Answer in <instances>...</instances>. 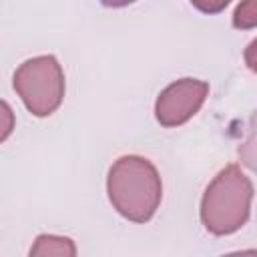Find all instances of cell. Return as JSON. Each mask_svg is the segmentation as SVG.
<instances>
[{
	"label": "cell",
	"instance_id": "9",
	"mask_svg": "<svg viewBox=\"0 0 257 257\" xmlns=\"http://www.w3.org/2000/svg\"><path fill=\"white\" fill-rule=\"evenodd\" d=\"M243 60H245V64H247L249 70L257 72V38H253V40L247 44V48H245V52H243Z\"/></svg>",
	"mask_w": 257,
	"mask_h": 257
},
{
	"label": "cell",
	"instance_id": "4",
	"mask_svg": "<svg viewBox=\"0 0 257 257\" xmlns=\"http://www.w3.org/2000/svg\"><path fill=\"white\" fill-rule=\"evenodd\" d=\"M207 94L209 84L205 80L179 78L159 92L155 102V116L167 128L185 124L199 112Z\"/></svg>",
	"mask_w": 257,
	"mask_h": 257
},
{
	"label": "cell",
	"instance_id": "3",
	"mask_svg": "<svg viewBox=\"0 0 257 257\" xmlns=\"http://www.w3.org/2000/svg\"><path fill=\"white\" fill-rule=\"evenodd\" d=\"M14 90L34 116L52 114L64 98V72L52 54L24 60L14 72Z\"/></svg>",
	"mask_w": 257,
	"mask_h": 257
},
{
	"label": "cell",
	"instance_id": "5",
	"mask_svg": "<svg viewBox=\"0 0 257 257\" xmlns=\"http://www.w3.org/2000/svg\"><path fill=\"white\" fill-rule=\"evenodd\" d=\"M30 255H60V257H74L76 247L72 239L60 235H38L34 245L30 247Z\"/></svg>",
	"mask_w": 257,
	"mask_h": 257
},
{
	"label": "cell",
	"instance_id": "8",
	"mask_svg": "<svg viewBox=\"0 0 257 257\" xmlns=\"http://www.w3.org/2000/svg\"><path fill=\"white\" fill-rule=\"evenodd\" d=\"M229 2H231V0H191V4H193L197 10L205 12V14H217V12H221Z\"/></svg>",
	"mask_w": 257,
	"mask_h": 257
},
{
	"label": "cell",
	"instance_id": "6",
	"mask_svg": "<svg viewBox=\"0 0 257 257\" xmlns=\"http://www.w3.org/2000/svg\"><path fill=\"white\" fill-rule=\"evenodd\" d=\"M233 26L239 30L257 28V0H241L233 12Z\"/></svg>",
	"mask_w": 257,
	"mask_h": 257
},
{
	"label": "cell",
	"instance_id": "1",
	"mask_svg": "<svg viewBox=\"0 0 257 257\" xmlns=\"http://www.w3.org/2000/svg\"><path fill=\"white\" fill-rule=\"evenodd\" d=\"M112 207L124 219L147 223L163 199V183L155 165L139 155H124L112 163L106 177Z\"/></svg>",
	"mask_w": 257,
	"mask_h": 257
},
{
	"label": "cell",
	"instance_id": "7",
	"mask_svg": "<svg viewBox=\"0 0 257 257\" xmlns=\"http://www.w3.org/2000/svg\"><path fill=\"white\" fill-rule=\"evenodd\" d=\"M239 157L243 159V163L251 169L257 171V112L253 116V122H251V131H249V137L247 141L243 143V147L239 149Z\"/></svg>",
	"mask_w": 257,
	"mask_h": 257
},
{
	"label": "cell",
	"instance_id": "11",
	"mask_svg": "<svg viewBox=\"0 0 257 257\" xmlns=\"http://www.w3.org/2000/svg\"><path fill=\"white\" fill-rule=\"evenodd\" d=\"M98 2L108 6V8H122V6H128V4H133L137 0H98Z\"/></svg>",
	"mask_w": 257,
	"mask_h": 257
},
{
	"label": "cell",
	"instance_id": "10",
	"mask_svg": "<svg viewBox=\"0 0 257 257\" xmlns=\"http://www.w3.org/2000/svg\"><path fill=\"white\" fill-rule=\"evenodd\" d=\"M2 116H4V126H2V141H6V137L10 135L12 131V112H10V106L6 102H2Z\"/></svg>",
	"mask_w": 257,
	"mask_h": 257
},
{
	"label": "cell",
	"instance_id": "2",
	"mask_svg": "<svg viewBox=\"0 0 257 257\" xmlns=\"http://www.w3.org/2000/svg\"><path fill=\"white\" fill-rule=\"evenodd\" d=\"M253 185L239 165H227L201 197V223L213 235L239 231L251 213Z\"/></svg>",
	"mask_w": 257,
	"mask_h": 257
}]
</instances>
